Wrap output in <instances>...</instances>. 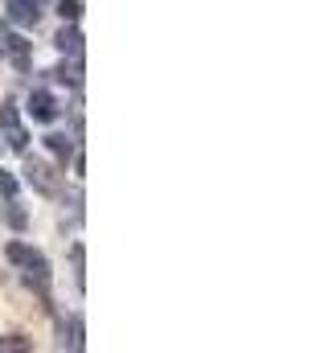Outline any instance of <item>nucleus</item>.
Listing matches in <instances>:
<instances>
[{"label": "nucleus", "mask_w": 328, "mask_h": 353, "mask_svg": "<svg viewBox=\"0 0 328 353\" xmlns=\"http://www.w3.org/2000/svg\"><path fill=\"white\" fill-rule=\"evenodd\" d=\"M0 128H4L12 152H25V148H29V136H25V128H21V119H17V107H0Z\"/></svg>", "instance_id": "1"}, {"label": "nucleus", "mask_w": 328, "mask_h": 353, "mask_svg": "<svg viewBox=\"0 0 328 353\" xmlns=\"http://www.w3.org/2000/svg\"><path fill=\"white\" fill-rule=\"evenodd\" d=\"M58 111H62V107H58V99H54L50 90H33V94H29V115H33L37 123H54Z\"/></svg>", "instance_id": "2"}, {"label": "nucleus", "mask_w": 328, "mask_h": 353, "mask_svg": "<svg viewBox=\"0 0 328 353\" xmlns=\"http://www.w3.org/2000/svg\"><path fill=\"white\" fill-rule=\"evenodd\" d=\"M0 50H4V54H12L17 70H29V46H25V37H17L8 25H0Z\"/></svg>", "instance_id": "3"}, {"label": "nucleus", "mask_w": 328, "mask_h": 353, "mask_svg": "<svg viewBox=\"0 0 328 353\" xmlns=\"http://www.w3.org/2000/svg\"><path fill=\"white\" fill-rule=\"evenodd\" d=\"M25 181H29L33 189H41V193H54V189H58V173H54L45 161H29V165H25Z\"/></svg>", "instance_id": "4"}, {"label": "nucleus", "mask_w": 328, "mask_h": 353, "mask_svg": "<svg viewBox=\"0 0 328 353\" xmlns=\"http://www.w3.org/2000/svg\"><path fill=\"white\" fill-rule=\"evenodd\" d=\"M41 4L45 0H4V8H8V17L17 25H37L41 21Z\"/></svg>", "instance_id": "5"}, {"label": "nucleus", "mask_w": 328, "mask_h": 353, "mask_svg": "<svg viewBox=\"0 0 328 353\" xmlns=\"http://www.w3.org/2000/svg\"><path fill=\"white\" fill-rule=\"evenodd\" d=\"M54 41H58V50H62V54H82V33L74 29V25H70V29H62Z\"/></svg>", "instance_id": "6"}, {"label": "nucleus", "mask_w": 328, "mask_h": 353, "mask_svg": "<svg viewBox=\"0 0 328 353\" xmlns=\"http://www.w3.org/2000/svg\"><path fill=\"white\" fill-rule=\"evenodd\" d=\"M58 83H70V87H79V83H82L79 54H70V62H62V66H58Z\"/></svg>", "instance_id": "7"}, {"label": "nucleus", "mask_w": 328, "mask_h": 353, "mask_svg": "<svg viewBox=\"0 0 328 353\" xmlns=\"http://www.w3.org/2000/svg\"><path fill=\"white\" fill-rule=\"evenodd\" d=\"M45 148H50V152H54V157H58L62 165H66V161L74 157V144H70L66 136H58V132H54V136H45Z\"/></svg>", "instance_id": "8"}, {"label": "nucleus", "mask_w": 328, "mask_h": 353, "mask_svg": "<svg viewBox=\"0 0 328 353\" xmlns=\"http://www.w3.org/2000/svg\"><path fill=\"white\" fill-rule=\"evenodd\" d=\"M25 267H29V271H25V279H29V283H45V279H50V263H45L41 255H33Z\"/></svg>", "instance_id": "9"}, {"label": "nucleus", "mask_w": 328, "mask_h": 353, "mask_svg": "<svg viewBox=\"0 0 328 353\" xmlns=\"http://www.w3.org/2000/svg\"><path fill=\"white\" fill-rule=\"evenodd\" d=\"M4 255H8V259H12V263H29V259H33V255H37V251H33V247H25V243H8V247H4Z\"/></svg>", "instance_id": "10"}, {"label": "nucleus", "mask_w": 328, "mask_h": 353, "mask_svg": "<svg viewBox=\"0 0 328 353\" xmlns=\"http://www.w3.org/2000/svg\"><path fill=\"white\" fill-rule=\"evenodd\" d=\"M12 193H17V176H12V173H4V169H0V210H4L8 201H12Z\"/></svg>", "instance_id": "11"}, {"label": "nucleus", "mask_w": 328, "mask_h": 353, "mask_svg": "<svg viewBox=\"0 0 328 353\" xmlns=\"http://www.w3.org/2000/svg\"><path fill=\"white\" fill-rule=\"evenodd\" d=\"M4 218H8L12 230H25V226H29V214H25L21 205H12V201H8V214H4Z\"/></svg>", "instance_id": "12"}, {"label": "nucleus", "mask_w": 328, "mask_h": 353, "mask_svg": "<svg viewBox=\"0 0 328 353\" xmlns=\"http://www.w3.org/2000/svg\"><path fill=\"white\" fill-rule=\"evenodd\" d=\"M58 12H62V21H79L82 4H79V0H62V4H58Z\"/></svg>", "instance_id": "13"}, {"label": "nucleus", "mask_w": 328, "mask_h": 353, "mask_svg": "<svg viewBox=\"0 0 328 353\" xmlns=\"http://www.w3.org/2000/svg\"><path fill=\"white\" fill-rule=\"evenodd\" d=\"M70 259H74V275L82 279V247H74V251H70Z\"/></svg>", "instance_id": "14"}, {"label": "nucleus", "mask_w": 328, "mask_h": 353, "mask_svg": "<svg viewBox=\"0 0 328 353\" xmlns=\"http://www.w3.org/2000/svg\"><path fill=\"white\" fill-rule=\"evenodd\" d=\"M0 345H4V350H25L29 341H21V337H8V341H0Z\"/></svg>", "instance_id": "15"}]
</instances>
